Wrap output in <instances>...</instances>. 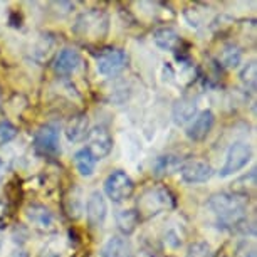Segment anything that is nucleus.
<instances>
[{
  "label": "nucleus",
  "instance_id": "obj_13",
  "mask_svg": "<svg viewBox=\"0 0 257 257\" xmlns=\"http://www.w3.org/2000/svg\"><path fill=\"white\" fill-rule=\"evenodd\" d=\"M153 42L160 47L162 51L175 52L180 49L182 46V37L178 36V32L173 27H158L153 32Z\"/></svg>",
  "mask_w": 257,
  "mask_h": 257
},
{
  "label": "nucleus",
  "instance_id": "obj_19",
  "mask_svg": "<svg viewBox=\"0 0 257 257\" xmlns=\"http://www.w3.org/2000/svg\"><path fill=\"white\" fill-rule=\"evenodd\" d=\"M27 219L32 225L39 227V229H46V227L52 225V213L42 205H31L27 208Z\"/></svg>",
  "mask_w": 257,
  "mask_h": 257
},
{
  "label": "nucleus",
  "instance_id": "obj_17",
  "mask_svg": "<svg viewBox=\"0 0 257 257\" xmlns=\"http://www.w3.org/2000/svg\"><path fill=\"white\" fill-rule=\"evenodd\" d=\"M140 217L135 208H128V210H119L116 213V224H118V229L121 230V234L130 235L137 230V227L140 225Z\"/></svg>",
  "mask_w": 257,
  "mask_h": 257
},
{
  "label": "nucleus",
  "instance_id": "obj_23",
  "mask_svg": "<svg viewBox=\"0 0 257 257\" xmlns=\"http://www.w3.org/2000/svg\"><path fill=\"white\" fill-rule=\"evenodd\" d=\"M17 133H19L17 128L11 123V121H7V119L0 121V147L9 142H12V140L17 137Z\"/></svg>",
  "mask_w": 257,
  "mask_h": 257
},
{
  "label": "nucleus",
  "instance_id": "obj_21",
  "mask_svg": "<svg viewBox=\"0 0 257 257\" xmlns=\"http://www.w3.org/2000/svg\"><path fill=\"white\" fill-rule=\"evenodd\" d=\"M222 62L224 66L227 67H237L240 64V59H242V52L237 46H227L224 51H222Z\"/></svg>",
  "mask_w": 257,
  "mask_h": 257
},
{
  "label": "nucleus",
  "instance_id": "obj_2",
  "mask_svg": "<svg viewBox=\"0 0 257 257\" xmlns=\"http://www.w3.org/2000/svg\"><path fill=\"white\" fill-rule=\"evenodd\" d=\"M175 207V197L163 185H152L145 188L137 203V213L142 219H152L158 213L168 212Z\"/></svg>",
  "mask_w": 257,
  "mask_h": 257
},
{
  "label": "nucleus",
  "instance_id": "obj_8",
  "mask_svg": "<svg viewBox=\"0 0 257 257\" xmlns=\"http://www.w3.org/2000/svg\"><path fill=\"white\" fill-rule=\"evenodd\" d=\"M91 152V155L98 160H103L104 157H108L113 150V137L108 132V128L103 124L94 126L93 130H89L88 135V147H86Z\"/></svg>",
  "mask_w": 257,
  "mask_h": 257
},
{
  "label": "nucleus",
  "instance_id": "obj_9",
  "mask_svg": "<svg viewBox=\"0 0 257 257\" xmlns=\"http://www.w3.org/2000/svg\"><path fill=\"white\" fill-rule=\"evenodd\" d=\"M178 172H180L182 180L187 183H192V185L210 180L213 175L212 165L203 162V160H188V162L180 165Z\"/></svg>",
  "mask_w": 257,
  "mask_h": 257
},
{
  "label": "nucleus",
  "instance_id": "obj_28",
  "mask_svg": "<svg viewBox=\"0 0 257 257\" xmlns=\"http://www.w3.org/2000/svg\"><path fill=\"white\" fill-rule=\"evenodd\" d=\"M222 257H225V255H222Z\"/></svg>",
  "mask_w": 257,
  "mask_h": 257
},
{
  "label": "nucleus",
  "instance_id": "obj_27",
  "mask_svg": "<svg viewBox=\"0 0 257 257\" xmlns=\"http://www.w3.org/2000/svg\"><path fill=\"white\" fill-rule=\"evenodd\" d=\"M140 257H153V255H150V254H142Z\"/></svg>",
  "mask_w": 257,
  "mask_h": 257
},
{
  "label": "nucleus",
  "instance_id": "obj_11",
  "mask_svg": "<svg viewBox=\"0 0 257 257\" xmlns=\"http://www.w3.org/2000/svg\"><path fill=\"white\" fill-rule=\"evenodd\" d=\"M108 215V203L101 192H93L86 202V219L91 227H101Z\"/></svg>",
  "mask_w": 257,
  "mask_h": 257
},
{
  "label": "nucleus",
  "instance_id": "obj_3",
  "mask_svg": "<svg viewBox=\"0 0 257 257\" xmlns=\"http://www.w3.org/2000/svg\"><path fill=\"white\" fill-rule=\"evenodd\" d=\"M74 32L82 39H103L108 32V17L99 11L84 12L76 21Z\"/></svg>",
  "mask_w": 257,
  "mask_h": 257
},
{
  "label": "nucleus",
  "instance_id": "obj_24",
  "mask_svg": "<svg viewBox=\"0 0 257 257\" xmlns=\"http://www.w3.org/2000/svg\"><path fill=\"white\" fill-rule=\"evenodd\" d=\"M187 257H212V247L207 242H195L188 249Z\"/></svg>",
  "mask_w": 257,
  "mask_h": 257
},
{
  "label": "nucleus",
  "instance_id": "obj_18",
  "mask_svg": "<svg viewBox=\"0 0 257 257\" xmlns=\"http://www.w3.org/2000/svg\"><path fill=\"white\" fill-rule=\"evenodd\" d=\"M74 167L79 172L81 177H91L96 168V158L91 155L88 148H82L74 153Z\"/></svg>",
  "mask_w": 257,
  "mask_h": 257
},
{
  "label": "nucleus",
  "instance_id": "obj_14",
  "mask_svg": "<svg viewBox=\"0 0 257 257\" xmlns=\"http://www.w3.org/2000/svg\"><path fill=\"white\" fill-rule=\"evenodd\" d=\"M81 64V54L76 49H62L54 59V71L61 76L72 74Z\"/></svg>",
  "mask_w": 257,
  "mask_h": 257
},
{
  "label": "nucleus",
  "instance_id": "obj_16",
  "mask_svg": "<svg viewBox=\"0 0 257 257\" xmlns=\"http://www.w3.org/2000/svg\"><path fill=\"white\" fill-rule=\"evenodd\" d=\"M89 135V119L88 114H77L74 116L66 128V137L72 143H79L86 140Z\"/></svg>",
  "mask_w": 257,
  "mask_h": 257
},
{
  "label": "nucleus",
  "instance_id": "obj_1",
  "mask_svg": "<svg viewBox=\"0 0 257 257\" xmlns=\"http://www.w3.org/2000/svg\"><path fill=\"white\" fill-rule=\"evenodd\" d=\"M247 202H249L247 197L232 192H222L208 198L207 207L215 217L219 227L232 229V227L240 225L247 219Z\"/></svg>",
  "mask_w": 257,
  "mask_h": 257
},
{
  "label": "nucleus",
  "instance_id": "obj_22",
  "mask_svg": "<svg viewBox=\"0 0 257 257\" xmlns=\"http://www.w3.org/2000/svg\"><path fill=\"white\" fill-rule=\"evenodd\" d=\"M66 212L71 219H77L82 212V200L79 195V190H76V193H72V197L66 198Z\"/></svg>",
  "mask_w": 257,
  "mask_h": 257
},
{
  "label": "nucleus",
  "instance_id": "obj_26",
  "mask_svg": "<svg viewBox=\"0 0 257 257\" xmlns=\"http://www.w3.org/2000/svg\"><path fill=\"white\" fill-rule=\"evenodd\" d=\"M240 79L245 82V84H250V88L255 86V64L254 62H249L240 72Z\"/></svg>",
  "mask_w": 257,
  "mask_h": 257
},
{
  "label": "nucleus",
  "instance_id": "obj_15",
  "mask_svg": "<svg viewBox=\"0 0 257 257\" xmlns=\"http://www.w3.org/2000/svg\"><path fill=\"white\" fill-rule=\"evenodd\" d=\"M197 114V101L188 96H183L173 104V121L178 126H183L190 123L193 116Z\"/></svg>",
  "mask_w": 257,
  "mask_h": 257
},
{
  "label": "nucleus",
  "instance_id": "obj_20",
  "mask_svg": "<svg viewBox=\"0 0 257 257\" xmlns=\"http://www.w3.org/2000/svg\"><path fill=\"white\" fill-rule=\"evenodd\" d=\"M180 165L182 162L175 155H165V157H160L157 163H155V173L157 175H165V173H170L173 170H178Z\"/></svg>",
  "mask_w": 257,
  "mask_h": 257
},
{
  "label": "nucleus",
  "instance_id": "obj_25",
  "mask_svg": "<svg viewBox=\"0 0 257 257\" xmlns=\"http://www.w3.org/2000/svg\"><path fill=\"white\" fill-rule=\"evenodd\" d=\"M182 235L180 232L175 230V229H170L167 234H165V239H163V244L165 247H170V249H178L182 245Z\"/></svg>",
  "mask_w": 257,
  "mask_h": 257
},
{
  "label": "nucleus",
  "instance_id": "obj_7",
  "mask_svg": "<svg viewBox=\"0 0 257 257\" xmlns=\"http://www.w3.org/2000/svg\"><path fill=\"white\" fill-rule=\"evenodd\" d=\"M61 130L56 123H47L39 128L34 137V150L42 157H56L59 153Z\"/></svg>",
  "mask_w": 257,
  "mask_h": 257
},
{
  "label": "nucleus",
  "instance_id": "obj_5",
  "mask_svg": "<svg viewBox=\"0 0 257 257\" xmlns=\"http://www.w3.org/2000/svg\"><path fill=\"white\" fill-rule=\"evenodd\" d=\"M126 64H128V54L118 47H108V49L99 51V54L96 56V69L104 77L119 74Z\"/></svg>",
  "mask_w": 257,
  "mask_h": 257
},
{
  "label": "nucleus",
  "instance_id": "obj_6",
  "mask_svg": "<svg viewBox=\"0 0 257 257\" xmlns=\"http://www.w3.org/2000/svg\"><path fill=\"white\" fill-rule=\"evenodd\" d=\"M252 158V148L249 143L245 142H235L230 145V148L227 150L225 155V162L222 165L219 175L222 178L234 175L235 172H239L250 162Z\"/></svg>",
  "mask_w": 257,
  "mask_h": 257
},
{
  "label": "nucleus",
  "instance_id": "obj_12",
  "mask_svg": "<svg viewBox=\"0 0 257 257\" xmlns=\"http://www.w3.org/2000/svg\"><path fill=\"white\" fill-rule=\"evenodd\" d=\"M101 257H137L133 244L124 235H111L101 249Z\"/></svg>",
  "mask_w": 257,
  "mask_h": 257
},
{
  "label": "nucleus",
  "instance_id": "obj_4",
  "mask_svg": "<svg viewBox=\"0 0 257 257\" xmlns=\"http://www.w3.org/2000/svg\"><path fill=\"white\" fill-rule=\"evenodd\" d=\"M135 192V182L128 173L121 172V170H114L111 172L108 178L104 180V193L108 195L109 200L114 203L128 200Z\"/></svg>",
  "mask_w": 257,
  "mask_h": 257
},
{
  "label": "nucleus",
  "instance_id": "obj_10",
  "mask_svg": "<svg viewBox=\"0 0 257 257\" xmlns=\"http://www.w3.org/2000/svg\"><path fill=\"white\" fill-rule=\"evenodd\" d=\"M213 124H215V114L210 109H205L192 119V123L187 128V137L192 142H203L208 135H210Z\"/></svg>",
  "mask_w": 257,
  "mask_h": 257
}]
</instances>
